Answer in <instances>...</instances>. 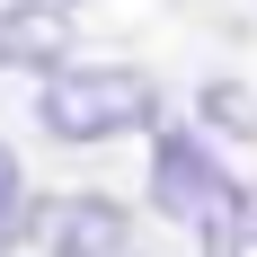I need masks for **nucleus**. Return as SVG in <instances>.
<instances>
[{"mask_svg":"<svg viewBox=\"0 0 257 257\" xmlns=\"http://www.w3.org/2000/svg\"><path fill=\"white\" fill-rule=\"evenodd\" d=\"M36 115L53 142H115V133L160 124V89L133 62H62V71H45Z\"/></svg>","mask_w":257,"mask_h":257,"instance_id":"1","label":"nucleus"},{"mask_svg":"<svg viewBox=\"0 0 257 257\" xmlns=\"http://www.w3.org/2000/svg\"><path fill=\"white\" fill-rule=\"evenodd\" d=\"M222 195H231V169H222L195 133L160 124V133H151V204L169 213V222H204Z\"/></svg>","mask_w":257,"mask_h":257,"instance_id":"2","label":"nucleus"},{"mask_svg":"<svg viewBox=\"0 0 257 257\" xmlns=\"http://www.w3.org/2000/svg\"><path fill=\"white\" fill-rule=\"evenodd\" d=\"M133 222L115 195H53L45 213H36V248L45 257H124Z\"/></svg>","mask_w":257,"mask_h":257,"instance_id":"3","label":"nucleus"},{"mask_svg":"<svg viewBox=\"0 0 257 257\" xmlns=\"http://www.w3.org/2000/svg\"><path fill=\"white\" fill-rule=\"evenodd\" d=\"M0 62L62 71V62H71V9H62V0H9V9H0Z\"/></svg>","mask_w":257,"mask_h":257,"instance_id":"4","label":"nucleus"},{"mask_svg":"<svg viewBox=\"0 0 257 257\" xmlns=\"http://www.w3.org/2000/svg\"><path fill=\"white\" fill-rule=\"evenodd\" d=\"M195 231H204V257H257V186H231Z\"/></svg>","mask_w":257,"mask_h":257,"instance_id":"5","label":"nucleus"},{"mask_svg":"<svg viewBox=\"0 0 257 257\" xmlns=\"http://www.w3.org/2000/svg\"><path fill=\"white\" fill-rule=\"evenodd\" d=\"M204 124L239 133V142H257V98L239 89V80H204Z\"/></svg>","mask_w":257,"mask_h":257,"instance_id":"6","label":"nucleus"},{"mask_svg":"<svg viewBox=\"0 0 257 257\" xmlns=\"http://www.w3.org/2000/svg\"><path fill=\"white\" fill-rule=\"evenodd\" d=\"M18 222H27V178H18V160L0 151V257L18 248Z\"/></svg>","mask_w":257,"mask_h":257,"instance_id":"7","label":"nucleus"}]
</instances>
